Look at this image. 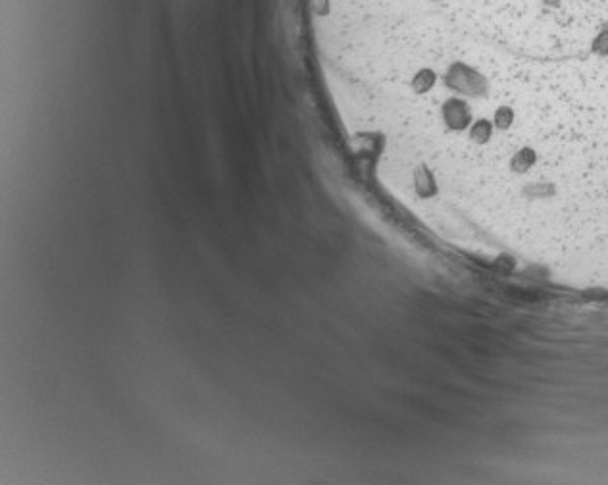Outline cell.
Listing matches in <instances>:
<instances>
[{"mask_svg":"<svg viewBox=\"0 0 608 485\" xmlns=\"http://www.w3.org/2000/svg\"><path fill=\"white\" fill-rule=\"evenodd\" d=\"M603 29H606V31H608V23H604V28H603Z\"/></svg>","mask_w":608,"mask_h":485,"instance_id":"cell-3","label":"cell"},{"mask_svg":"<svg viewBox=\"0 0 608 485\" xmlns=\"http://www.w3.org/2000/svg\"><path fill=\"white\" fill-rule=\"evenodd\" d=\"M432 3H445V0H432Z\"/></svg>","mask_w":608,"mask_h":485,"instance_id":"cell-2","label":"cell"},{"mask_svg":"<svg viewBox=\"0 0 608 485\" xmlns=\"http://www.w3.org/2000/svg\"><path fill=\"white\" fill-rule=\"evenodd\" d=\"M591 51L597 56H608V31L603 29L593 41Z\"/></svg>","mask_w":608,"mask_h":485,"instance_id":"cell-1","label":"cell"}]
</instances>
